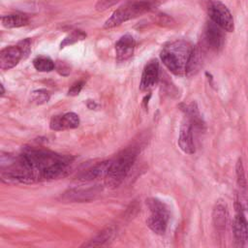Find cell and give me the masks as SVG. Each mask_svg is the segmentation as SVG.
<instances>
[{"mask_svg":"<svg viewBox=\"0 0 248 248\" xmlns=\"http://www.w3.org/2000/svg\"><path fill=\"white\" fill-rule=\"evenodd\" d=\"M135 46L136 42L133 36H131L130 34L122 36L115 44L116 60L122 62L129 59L134 53Z\"/></svg>","mask_w":248,"mask_h":248,"instance_id":"12","label":"cell"},{"mask_svg":"<svg viewBox=\"0 0 248 248\" xmlns=\"http://www.w3.org/2000/svg\"><path fill=\"white\" fill-rule=\"evenodd\" d=\"M119 0H99L96 4V9L98 11H104V10L109 8L110 6L114 5Z\"/></svg>","mask_w":248,"mask_h":248,"instance_id":"25","label":"cell"},{"mask_svg":"<svg viewBox=\"0 0 248 248\" xmlns=\"http://www.w3.org/2000/svg\"><path fill=\"white\" fill-rule=\"evenodd\" d=\"M1 22H2V25L6 28H17V27L27 25L29 22V19L25 15L12 14V15L2 16Z\"/></svg>","mask_w":248,"mask_h":248,"instance_id":"16","label":"cell"},{"mask_svg":"<svg viewBox=\"0 0 248 248\" xmlns=\"http://www.w3.org/2000/svg\"><path fill=\"white\" fill-rule=\"evenodd\" d=\"M235 170H236V180H237L238 187L240 189V194L245 196L247 194V179H246L242 160L240 158L236 163Z\"/></svg>","mask_w":248,"mask_h":248,"instance_id":"19","label":"cell"},{"mask_svg":"<svg viewBox=\"0 0 248 248\" xmlns=\"http://www.w3.org/2000/svg\"><path fill=\"white\" fill-rule=\"evenodd\" d=\"M0 87H1V95H3L5 93V89H4L3 84H0Z\"/></svg>","mask_w":248,"mask_h":248,"instance_id":"26","label":"cell"},{"mask_svg":"<svg viewBox=\"0 0 248 248\" xmlns=\"http://www.w3.org/2000/svg\"><path fill=\"white\" fill-rule=\"evenodd\" d=\"M228 220V211L227 206L222 201H218L213 207L212 211V223L216 232L223 233L226 230Z\"/></svg>","mask_w":248,"mask_h":248,"instance_id":"14","label":"cell"},{"mask_svg":"<svg viewBox=\"0 0 248 248\" xmlns=\"http://www.w3.org/2000/svg\"><path fill=\"white\" fill-rule=\"evenodd\" d=\"M86 37V34L81 31V30H74L72 31L68 36H66L63 41L61 42L60 44V48H63L67 46H70V45H73L78 41H81L83 39H85Z\"/></svg>","mask_w":248,"mask_h":248,"instance_id":"21","label":"cell"},{"mask_svg":"<svg viewBox=\"0 0 248 248\" xmlns=\"http://www.w3.org/2000/svg\"><path fill=\"white\" fill-rule=\"evenodd\" d=\"M201 65H202L201 49L197 46H194L193 50H192V53H191L190 60H189V64H188V67H187L186 76L195 75L199 71Z\"/></svg>","mask_w":248,"mask_h":248,"instance_id":"17","label":"cell"},{"mask_svg":"<svg viewBox=\"0 0 248 248\" xmlns=\"http://www.w3.org/2000/svg\"><path fill=\"white\" fill-rule=\"evenodd\" d=\"M219 25H217L212 20H209L204 28V41L206 46L215 50H220L225 45V33Z\"/></svg>","mask_w":248,"mask_h":248,"instance_id":"7","label":"cell"},{"mask_svg":"<svg viewBox=\"0 0 248 248\" xmlns=\"http://www.w3.org/2000/svg\"><path fill=\"white\" fill-rule=\"evenodd\" d=\"M114 234L113 228L109 227L99 232L95 236L89 239L86 243L82 244L81 247H99L109 241Z\"/></svg>","mask_w":248,"mask_h":248,"instance_id":"15","label":"cell"},{"mask_svg":"<svg viewBox=\"0 0 248 248\" xmlns=\"http://www.w3.org/2000/svg\"><path fill=\"white\" fill-rule=\"evenodd\" d=\"M193 46L183 40H176L166 45L160 54L164 65L176 76H186Z\"/></svg>","mask_w":248,"mask_h":248,"instance_id":"1","label":"cell"},{"mask_svg":"<svg viewBox=\"0 0 248 248\" xmlns=\"http://www.w3.org/2000/svg\"><path fill=\"white\" fill-rule=\"evenodd\" d=\"M22 58L23 54L17 45L7 46L0 52V69L3 71L10 70L14 68Z\"/></svg>","mask_w":248,"mask_h":248,"instance_id":"10","label":"cell"},{"mask_svg":"<svg viewBox=\"0 0 248 248\" xmlns=\"http://www.w3.org/2000/svg\"><path fill=\"white\" fill-rule=\"evenodd\" d=\"M33 65L35 69L39 72H50L54 70V62L46 56H38L33 60Z\"/></svg>","mask_w":248,"mask_h":248,"instance_id":"20","label":"cell"},{"mask_svg":"<svg viewBox=\"0 0 248 248\" xmlns=\"http://www.w3.org/2000/svg\"><path fill=\"white\" fill-rule=\"evenodd\" d=\"M31 100L37 105H42L49 100V93L45 89L35 90L31 94Z\"/></svg>","mask_w":248,"mask_h":248,"instance_id":"22","label":"cell"},{"mask_svg":"<svg viewBox=\"0 0 248 248\" xmlns=\"http://www.w3.org/2000/svg\"><path fill=\"white\" fill-rule=\"evenodd\" d=\"M158 3L156 0H133L120 6L105 22L104 28L110 29L121 23L141 16L153 10Z\"/></svg>","mask_w":248,"mask_h":248,"instance_id":"3","label":"cell"},{"mask_svg":"<svg viewBox=\"0 0 248 248\" xmlns=\"http://www.w3.org/2000/svg\"><path fill=\"white\" fill-rule=\"evenodd\" d=\"M234 207L235 215L232 224V232L235 245L239 247H248V222L242 209L243 205L240 202V198L236 199Z\"/></svg>","mask_w":248,"mask_h":248,"instance_id":"5","label":"cell"},{"mask_svg":"<svg viewBox=\"0 0 248 248\" xmlns=\"http://www.w3.org/2000/svg\"><path fill=\"white\" fill-rule=\"evenodd\" d=\"M210 20L228 32L233 31V18L229 9L221 2H213L208 9Z\"/></svg>","mask_w":248,"mask_h":248,"instance_id":"6","label":"cell"},{"mask_svg":"<svg viewBox=\"0 0 248 248\" xmlns=\"http://www.w3.org/2000/svg\"><path fill=\"white\" fill-rule=\"evenodd\" d=\"M110 164H111V160H107V161L97 163L96 165L92 166L91 168L87 169L85 171L80 173V175L78 177H79V179L85 180V181H91V180H95V179L105 178L108 174Z\"/></svg>","mask_w":248,"mask_h":248,"instance_id":"13","label":"cell"},{"mask_svg":"<svg viewBox=\"0 0 248 248\" xmlns=\"http://www.w3.org/2000/svg\"><path fill=\"white\" fill-rule=\"evenodd\" d=\"M17 46L20 48V50L23 54V58L27 57L28 54L30 53V50H31V41H30V39L26 38V39L21 40L20 42H18Z\"/></svg>","mask_w":248,"mask_h":248,"instance_id":"23","label":"cell"},{"mask_svg":"<svg viewBox=\"0 0 248 248\" xmlns=\"http://www.w3.org/2000/svg\"><path fill=\"white\" fill-rule=\"evenodd\" d=\"M83 86H84V81L83 80H79V81H77V82L73 83L72 86L68 90V95L76 96V95L79 94V92L81 91Z\"/></svg>","mask_w":248,"mask_h":248,"instance_id":"24","label":"cell"},{"mask_svg":"<svg viewBox=\"0 0 248 248\" xmlns=\"http://www.w3.org/2000/svg\"><path fill=\"white\" fill-rule=\"evenodd\" d=\"M159 78V64L156 60L149 61L142 72L140 88L141 91L150 90L158 81Z\"/></svg>","mask_w":248,"mask_h":248,"instance_id":"9","label":"cell"},{"mask_svg":"<svg viewBox=\"0 0 248 248\" xmlns=\"http://www.w3.org/2000/svg\"><path fill=\"white\" fill-rule=\"evenodd\" d=\"M79 125V117L75 112H67L62 115H55L51 118L49 127L53 131L75 129Z\"/></svg>","mask_w":248,"mask_h":248,"instance_id":"11","label":"cell"},{"mask_svg":"<svg viewBox=\"0 0 248 248\" xmlns=\"http://www.w3.org/2000/svg\"><path fill=\"white\" fill-rule=\"evenodd\" d=\"M184 108H185L184 110L187 114V119L191 122L192 126L194 125V126L202 128V126H203V122H202V116L200 114V111L198 109L197 104L193 102L190 105L186 106Z\"/></svg>","mask_w":248,"mask_h":248,"instance_id":"18","label":"cell"},{"mask_svg":"<svg viewBox=\"0 0 248 248\" xmlns=\"http://www.w3.org/2000/svg\"><path fill=\"white\" fill-rule=\"evenodd\" d=\"M138 149L130 146L121 151L115 159L111 160L109 170L105 177V183L109 188L118 187L129 173L137 156Z\"/></svg>","mask_w":248,"mask_h":248,"instance_id":"2","label":"cell"},{"mask_svg":"<svg viewBox=\"0 0 248 248\" xmlns=\"http://www.w3.org/2000/svg\"><path fill=\"white\" fill-rule=\"evenodd\" d=\"M193 126L191 122L186 119L182 122L178 136V145L180 149L186 154L195 153V143L193 138Z\"/></svg>","mask_w":248,"mask_h":248,"instance_id":"8","label":"cell"},{"mask_svg":"<svg viewBox=\"0 0 248 248\" xmlns=\"http://www.w3.org/2000/svg\"><path fill=\"white\" fill-rule=\"evenodd\" d=\"M146 204L150 212L146 220L147 226L157 234L165 233L170 219L168 206L162 201L156 198L147 199Z\"/></svg>","mask_w":248,"mask_h":248,"instance_id":"4","label":"cell"}]
</instances>
